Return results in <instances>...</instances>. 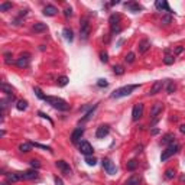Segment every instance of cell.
I'll use <instances>...</instances> for the list:
<instances>
[{"label": "cell", "instance_id": "6da1fadb", "mask_svg": "<svg viewBox=\"0 0 185 185\" xmlns=\"http://www.w3.org/2000/svg\"><path fill=\"white\" fill-rule=\"evenodd\" d=\"M45 101L48 103V104H51L54 108H57V110H61V111H67L68 108H70V104L65 101V100H62V98H60V97H49L46 96L45 97Z\"/></svg>", "mask_w": 185, "mask_h": 185}, {"label": "cell", "instance_id": "7a4b0ae2", "mask_svg": "<svg viewBox=\"0 0 185 185\" xmlns=\"http://www.w3.org/2000/svg\"><path fill=\"white\" fill-rule=\"evenodd\" d=\"M139 85L137 84H132V85H125V87H120L117 88L116 91L111 93V98H122V97H126L129 96L133 90H136Z\"/></svg>", "mask_w": 185, "mask_h": 185}, {"label": "cell", "instance_id": "3957f363", "mask_svg": "<svg viewBox=\"0 0 185 185\" xmlns=\"http://www.w3.org/2000/svg\"><path fill=\"white\" fill-rule=\"evenodd\" d=\"M181 149V146H179L176 142H173V143H171L169 146H168V149L166 150H163V153L161 155V161L162 162H165L168 161L171 156H173L175 153H178V150Z\"/></svg>", "mask_w": 185, "mask_h": 185}, {"label": "cell", "instance_id": "277c9868", "mask_svg": "<svg viewBox=\"0 0 185 185\" xmlns=\"http://www.w3.org/2000/svg\"><path fill=\"white\" fill-rule=\"evenodd\" d=\"M90 22L87 18H83L81 19V23H80V38L83 39V41H87L90 36Z\"/></svg>", "mask_w": 185, "mask_h": 185}, {"label": "cell", "instance_id": "5b68a950", "mask_svg": "<svg viewBox=\"0 0 185 185\" xmlns=\"http://www.w3.org/2000/svg\"><path fill=\"white\" fill-rule=\"evenodd\" d=\"M143 111H145V106L142 103L135 104V106H133V110H132V120H133V122H137V120L143 116Z\"/></svg>", "mask_w": 185, "mask_h": 185}, {"label": "cell", "instance_id": "8992f818", "mask_svg": "<svg viewBox=\"0 0 185 185\" xmlns=\"http://www.w3.org/2000/svg\"><path fill=\"white\" fill-rule=\"evenodd\" d=\"M78 148H80V152H81L84 156H91L93 152H94V148H93L91 143L87 142V140H81L80 145H78Z\"/></svg>", "mask_w": 185, "mask_h": 185}, {"label": "cell", "instance_id": "52a82bcc", "mask_svg": "<svg viewBox=\"0 0 185 185\" xmlns=\"http://www.w3.org/2000/svg\"><path fill=\"white\" fill-rule=\"evenodd\" d=\"M162 108H163V106H162V103H155L153 106H152V108H150V117H152V123H156L158 122V119H159V116H161L162 113Z\"/></svg>", "mask_w": 185, "mask_h": 185}, {"label": "cell", "instance_id": "ba28073f", "mask_svg": "<svg viewBox=\"0 0 185 185\" xmlns=\"http://www.w3.org/2000/svg\"><path fill=\"white\" fill-rule=\"evenodd\" d=\"M55 165H57V168L61 171V173H64L65 176H71V175H72L71 166H70L65 161H62V159H61V161H57V162H55Z\"/></svg>", "mask_w": 185, "mask_h": 185}, {"label": "cell", "instance_id": "9c48e42d", "mask_svg": "<svg viewBox=\"0 0 185 185\" xmlns=\"http://www.w3.org/2000/svg\"><path fill=\"white\" fill-rule=\"evenodd\" d=\"M101 163H103V168L106 169V172H107L108 175H114V173L117 172V168H116V165H114V163L110 161L108 158H104Z\"/></svg>", "mask_w": 185, "mask_h": 185}, {"label": "cell", "instance_id": "30bf717a", "mask_svg": "<svg viewBox=\"0 0 185 185\" xmlns=\"http://www.w3.org/2000/svg\"><path fill=\"white\" fill-rule=\"evenodd\" d=\"M38 178V172L36 169H30L26 172H20V181H32V179Z\"/></svg>", "mask_w": 185, "mask_h": 185}, {"label": "cell", "instance_id": "8fae6325", "mask_svg": "<svg viewBox=\"0 0 185 185\" xmlns=\"http://www.w3.org/2000/svg\"><path fill=\"white\" fill-rule=\"evenodd\" d=\"M110 133V126L108 125H101L100 127H97V132H96V137L98 139H103V137H106Z\"/></svg>", "mask_w": 185, "mask_h": 185}, {"label": "cell", "instance_id": "7c38bea8", "mask_svg": "<svg viewBox=\"0 0 185 185\" xmlns=\"http://www.w3.org/2000/svg\"><path fill=\"white\" fill-rule=\"evenodd\" d=\"M83 135H84V129H83V127H77L75 130L72 132V135H71V142L74 145H77L78 142H80V139L83 137Z\"/></svg>", "mask_w": 185, "mask_h": 185}, {"label": "cell", "instance_id": "4fadbf2b", "mask_svg": "<svg viewBox=\"0 0 185 185\" xmlns=\"http://www.w3.org/2000/svg\"><path fill=\"white\" fill-rule=\"evenodd\" d=\"M15 64H16L19 68H26V67L29 65V55H28V54L22 55L20 58H18V60H16V62H15Z\"/></svg>", "mask_w": 185, "mask_h": 185}, {"label": "cell", "instance_id": "5bb4252c", "mask_svg": "<svg viewBox=\"0 0 185 185\" xmlns=\"http://www.w3.org/2000/svg\"><path fill=\"white\" fill-rule=\"evenodd\" d=\"M162 87H163V83H162V81H155V83H153V85L150 87L149 96H155V94H158V93H161Z\"/></svg>", "mask_w": 185, "mask_h": 185}, {"label": "cell", "instance_id": "9a60e30c", "mask_svg": "<svg viewBox=\"0 0 185 185\" xmlns=\"http://www.w3.org/2000/svg\"><path fill=\"white\" fill-rule=\"evenodd\" d=\"M149 48H150V41H149V39H142V41L139 42L137 49H139V52H140V54L148 52V49H149Z\"/></svg>", "mask_w": 185, "mask_h": 185}, {"label": "cell", "instance_id": "2e32d148", "mask_svg": "<svg viewBox=\"0 0 185 185\" xmlns=\"http://www.w3.org/2000/svg\"><path fill=\"white\" fill-rule=\"evenodd\" d=\"M58 13V9L55 6H52V5H46V6L43 7V15L45 16H49V18H52V16H55Z\"/></svg>", "mask_w": 185, "mask_h": 185}, {"label": "cell", "instance_id": "e0dca14e", "mask_svg": "<svg viewBox=\"0 0 185 185\" xmlns=\"http://www.w3.org/2000/svg\"><path fill=\"white\" fill-rule=\"evenodd\" d=\"M155 7L158 10H166V12L171 15V9H169V6H168V3L165 0H158L155 3Z\"/></svg>", "mask_w": 185, "mask_h": 185}, {"label": "cell", "instance_id": "ac0fdd59", "mask_svg": "<svg viewBox=\"0 0 185 185\" xmlns=\"http://www.w3.org/2000/svg\"><path fill=\"white\" fill-rule=\"evenodd\" d=\"M140 181H142V178H140L139 175H132L130 178L126 179L125 185H139L140 184Z\"/></svg>", "mask_w": 185, "mask_h": 185}, {"label": "cell", "instance_id": "d6986e66", "mask_svg": "<svg viewBox=\"0 0 185 185\" xmlns=\"http://www.w3.org/2000/svg\"><path fill=\"white\" fill-rule=\"evenodd\" d=\"M46 29H48V28H46V25L42 23V22H36V23L32 26V30L36 32V33H42V32H45Z\"/></svg>", "mask_w": 185, "mask_h": 185}, {"label": "cell", "instance_id": "ffe728a7", "mask_svg": "<svg viewBox=\"0 0 185 185\" xmlns=\"http://www.w3.org/2000/svg\"><path fill=\"white\" fill-rule=\"evenodd\" d=\"M20 181V172H13V173H7L6 175V182H18Z\"/></svg>", "mask_w": 185, "mask_h": 185}, {"label": "cell", "instance_id": "44dd1931", "mask_svg": "<svg viewBox=\"0 0 185 185\" xmlns=\"http://www.w3.org/2000/svg\"><path fill=\"white\" fill-rule=\"evenodd\" d=\"M175 142V136H173V133H166V135H163L162 137V143L163 145H171Z\"/></svg>", "mask_w": 185, "mask_h": 185}, {"label": "cell", "instance_id": "7402d4cb", "mask_svg": "<svg viewBox=\"0 0 185 185\" xmlns=\"http://www.w3.org/2000/svg\"><path fill=\"white\" fill-rule=\"evenodd\" d=\"M32 146H33L32 143H29V142H25V143H22L20 146H19V150H20L22 153H28V152H30V150H32Z\"/></svg>", "mask_w": 185, "mask_h": 185}, {"label": "cell", "instance_id": "603a6c76", "mask_svg": "<svg viewBox=\"0 0 185 185\" xmlns=\"http://www.w3.org/2000/svg\"><path fill=\"white\" fill-rule=\"evenodd\" d=\"M125 6L129 7L133 13H137V12H140V10H142V6H139L137 3H125Z\"/></svg>", "mask_w": 185, "mask_h": 185}, {"label": "cell", "instance_id": "cb8c5ba5", "mask_svg": "<svg viewBox=\"0 0 185 185\" xmlns=\"http://www.w3.org/2000/svg\"><path fill=\"white\" fill-rule=\"evenodd\" d=\"M2 91H3L5 94H7V96H13L12 85H9V84H6V83H2Z\"/></svg>", "mask_w": 185, "mask_h": 185}, {"label": "cell", "instance_id": "d4e9b609", "mask_svg": "<svg viewBox=\"0 0 185 185\" xmlns=\"http://www.w3.org/2000/svg\"><path fill=\"white\" fill-rule=\"evenodd\" d=\"M119 22H120V15L119 13H113L110 16V26H116V25H119Z\"/></svg>", "mask_w": 185, "mask_h": 185}, {"label": "cell", "instance_id": "484cf974", "mask_svg": "<svg viewBox=\"0 0 185 185\" xmlns=\"http://www.w3.org/2000/svg\"><path fill=\"white\" fill-rule=\"evenodd\" d=\"M62 35H64V38H65L67 41L71 42L72 39H74V35H72V30L68 29V28H64V30H62Z\"/></svg>", "mask_w": 185, "mask_h": 185}, {"label": "cell", "instance_id": "4316f807", "mask_svg": "<svg viewBox=\"0 0 185 185\" xmlns=\"http://www.w3.org/2000/svg\"><path fill=\"white\" fill-rule=\"evenodd\" d=\"M16 108H18L19 111H23L28 108V101L26 100H19L18 104H16Z\"/></svg>", "mask_w": 185, "mask_h": 185}, {"label": "cell", "instance_id": "83f0119b", "mask_svg": "<svg viewBox=\"0 0 185 185\" xmlns=\"http://www.w3.org/2000/svg\"><path fill=\"white\" fill-rule=\"evenodd\" d=\"M126 168H127V171H135V169L137 168V161L136 159H130V161L127 162Z\"/></svg>", "mask_w": 185, "mask_h": 185}, {"label": "cell", "instance_id": "f1b7e54d", "mask_svg": "<svg viewBox=\"0 0 185 185\" xmlns=\"http://www.w3.org/2000/svg\"><path fill=\"white\" fill-rule=\"evenodd\" d=\"M68 81H70V80H68V77L62 75V77H60L58 80H57V84H58L60 87H65L67 84H68Z\"/></svg>", "mask_w": 185, "mask_h": 185}, {"label": "cell", "instance_id": "f546056e", "mask_svg": "<svg viewBox=\"0 0 185 185\" xmlns=\"http://www.w3.org/2000/svg\"><path fill=\"white\" fill-rule=\"evenodd\" d=\"M175 90H176V85H175V83H173V81H171V80H168L166 91L169 93V94H172V93H175Z\"/></svg>", "mask_w": 185, "mask_h": 185}, {"label": "cell", "instance_id": "4dcf8cb0", "mask_svg": "<svg viewBox=\"0 0 185 185\" xmlns=\"http://www.w3.org/2000/svg\"><path fill=\"white\" fill-rule=\"evenodd\" d=\"M175 175H176V173H175V169H172V168H169V169L165 171V178L166 179H173Z\"/></svg>", "mask_w": 185, "mask_h": 185}, {"label": "cell", "instance_id": "1f68e13d", "mask_svg": "<svg viewBox=\"0 0 185 185\" xmlns=\"http://www.w3.org/2000/svg\"><path fill=\"white\" fill-rule=\"evenodd\" d=\"M10 9H12V3H9V2H5L0 5V12H7Z\"/></svg>", "mask_w": 185, "mask_h": 185}, {"label": "cell", "instance_id": "d6a6232c", "mask_svg": "<svg viewBox=\"0 0 185 185\" xmlns=\"http://www.w3.org/2000/svg\"><path fill=\"white\" fill-rule=\"evenodd\" d=\"M113 71H114V74L116 75H123L125 74V68L122 65H114L113 67Z\"/></svg>", "mask_w": 185, "mask_h": 185}, {"label": "cell", "instance_id": "836d02e7", "mask_svg": "<svg viewBox=\"0 0 185 185\" xmlns=\"http://www.w3.org/2000/svg\"><path fill=\"white\" fill-rule=\"evenodd\" d=\"M85 162H87V165H90V166H94L97 163V159L94 156H85Z\"/></svg>", "mask_w": 185, "mask_h": 185}, {"label": "cell", "instance_id": "e575fe53", "mask_svg": "<svg viewBox=\"0 0 185 185\" xmlns=\"http://www.w3.org/2000/svg\"><path fill=\"white\" fill-rule=\"evenodd\" d=\"M96 108H97V104H96V106H93V108H91V110H90L88 113H87L85 116H84L81 122H87L88 119H91V116H93V113H94V110H96Z\"/></svg>", "mask_w": 185, "mask_h": 185}, {"label": "cell", "instance_id": "d590c367", "mask_svg": "<svg viewBox=\"0 0 185 185\" xmlns=\"http://www.w3.org/2000/svg\"><path fill=\"white\" fill-rule=\"evenodd\" d=\"M163 25H169L171 22H172V16L168 13V15H165V16H162V20H161Z\"/></svg>", "mask_w": 185, "mask_h": 185}, {"label": "cell", "instance_id": "8d00e7d4", "mask_svg": "<svg viewBox=\"0 0 185 185\" xmlns=\"http://www.w3.org/2000/svg\"><path fill=\"white\" fill-rule=\"evenodd\" d=\"M29 163H30V166L33 168V169H39V168H41V162L38 161V159H30Z\"/></svg>", "mask_w": 185, "mask_h": 185}, {"label": "cell", "instance_id": "74e56055", "mask_svg": "<svg viewBox=\"0 0 185 185\" xmlns=\"http://www.w3.org/2000/svg\"><path fill=\"white\" fill-rule=\"evenodd\" d=\"M173 61H175V58H173L172 55H169V54H166V57L163 58V62H165L166 65H171V64H173Z\"/></svg>", "mask_w": 185, "mask_h": 185}, {"label": "cell", "instance_id": "f35d334b", "mask_svg": "<svg viewBox=\"0 0 185 185\" xmlns=\"http://www.w3.org/2000/svg\"><path fill=\"white\" fill-rule=\"evenodd\" d=\"M135 57H136V55L133 54V52H129V54L126 55V62H127V64H132V62H135Z\"/></svg>", "mask_w": 185, "mask_h": 185}, {"label": "cell", "instance_id": "ab89813d", "mask_svg": "<svg viewBox=\"0 0 185 185\" xmlns=\"http://www.w3.org/2000/svg\"><path fill=\"white\" fill-rule=\"evenodd\" d=\"M33 91H35V94H36V97H38V98L45 100V97H46V96H43V94H42V91H41V88H39V87H35V88H33Z\"/></svg>", "mask_w": 185, "mask_h": 185}, {"label": "cell", "instance_id": "60d3db41", "mask_svg": "<svg viewBox=\"0 0 185 185\" xmlns=\"http://www.w3.org/2000/svg\"><path fill=\"white\" fill-rule=\"evenodd\" d=\"M33 146H35V148H41V149H45V150H49V152H54V150H52V148H49V146H45V145H41V143H35V142H33Z\"/></svg>", "mask_w": 185, "mask_h": 185}, {"label": "cell", "instance_id": "b9f144b4", "mask_svg": "<svg viewBox=\"0 0 185 185\" xmlns=\"http://www.w3.org/2000/svg\"><path fill=\"white\" fill-rule=\"evenodd\" d=\"M5 62H6V64H12V62H13V60H12V54H10V52L5 54Z\"/></svg>", "mask_w": 185, "mask_h": 185}, {"label": "cell", "instance_id": "7bdbcfd3", "mask_svg": "<svg viewBox=\"0 0 185 185\" xmlns=\"http://www.w3.org/2000/svg\"><path fill=\"white\" fill-rule=\"evenodd\" d=\"M97 85H98V87H107L108 83L106 81V80H103V78H100V80L97 81Z\"/></svg>", "mask_w": 185, "mask_h": 185}, {"label": "cell", "instance_id": "ee69618b", "mask_svg": "<svg viewBox=\"0 0 185 185\" xmlns=\"http://www.w3.org/2000/svg\"><path fill=\"white\" fill-rule=\"evenodd\" d=\"M100 60H101L103 62H107V61H108V55L106 54V52H101V54H100Z\"/></svg>", "mask_w": 185, "mask_h": 185}, {"label": "cell", "instance_id": "f6af8a7d", "mask_svg": "<svg viewBox=\"0 0 185 185\" xmlns=\"http://www.w3.org/2000/svg\"><path fill=\"white\" fill-rule=\"evenodd\" d=\"M54 181H55V184H57V185H65V184H64V181H62V179H61L58 175H57V176L54 178Z\"/></svg>", "mask_w": 185, "mask_h": 185}, {"label": "cell", "instance_id": "bcb514c9", "mask_svg": "<svg viewBox=\"0 0 185 185\" xmlns=\"http://www.w3.org/2000/svg\"><path fill=\"white\" fill-rule=\"evenodd\" d=\"M64 15H65L67 18H70V16H72V10H71V7H67L65 10H64Z\"/></svg>", "mask_w": 185, "mask_h": 185}, {"label": "cell", "instance_id": "7dc6e473", "mask_svg": "<svg viewBox=\"0 0 185 185\" xmlns=\"http://www.w3.org/2000/svg\"><path fill=\"white\" fill-rule=\"evenodd\" d=\"M39 116H41V117H43V119H46V120H48V122H49V123H54V122H52V120L49 119V117H48V116H46V114H43V113H42V111H39Z\"/></svg>", "mask_w": 185, "mask_h": 185}, {"label": "cell", "instance_id": "c3c4849f", "mask_svg": "<svg viewBox=\"0 0 185 185\" xmlns=\"http://www.w3.org/2000/svg\"><path fill=\"white\" fill-rule=\"evenodd\" d=\"M182 51H184V48H182V46H176V49H175V54L178 55V54H181Z\"/></svg>", "mask_w": 185, "mask_h": 185}, {"label": "cell", "instance_id": "681fc988", "mask_svg": "<svg viewBox=\"0 0 185 185\" xmlns=\"http://www.w3.org/2000/svg\"><path fill=\"white\" fill-rule=\"evenodd\" d=\"M179 132H181L182 135H185V125H181V127H179Z\"/></svg>", "mask_w": 185, "mask_h": 185}, {"label": "cell", "instance_id": "f907efd6", "mask_svg": "<svg viewBox=\"0 0 185 185\" xmlns=\"http://www.w3.org/2000/svg\"><path fill=\"white\" fill-rule=\"evenodd\" d=\"M142 149H143V146H142V145H139V146L136 148V152H142Z\"/></svg>", "mask_w": 185, "mask_h": 185}, {"label": "cell", "instance_id": "816d5d0a", "mask_svg": "<svg viewBox=\"0 0 185 185\" xmlns=\"http://www.w3.org/2000/svg\"><path fill=\"white\" fill-rule=\"evenodd\" d=\"M158 132H159V130H158V129H153V130H152V135H156Z\"/></svg>", "mask_w": 185, "mask_h": 185}, {"label": "cell", "instance_id": "f5cc1de1", "mask_svg": "<svg viewBox=\"0 0 185 185\" xmlns=\"http://www.w3.org/2000/svg\"><path fill=\"white\" fill-rule=\"evenodd\" d=\"M0 185H7V182H3V184H0Z\"/></svg>", "mask_w": 185, "mask_h": 185}]
</instances>
